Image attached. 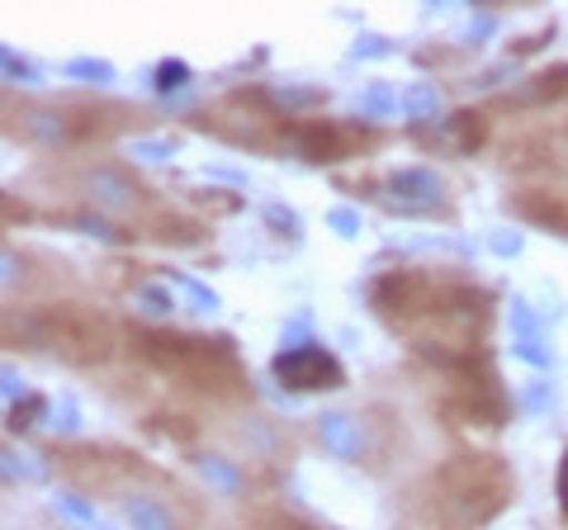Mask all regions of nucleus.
Returning <instances> with one entry per match:
<instances>
[{"label":"nucleus","mask_w":568,"mask_h":530,"mask_svg":"<svg viewBox=\"0 0 568 530\" xmlns=\"http://www.w3.org/2000/svg\"><path fill=\"white\" fill-rule=\"evenodd\" d=\"M29 342L58 356L62 365H104L119 350V327L104 313L85 308V304H48L24 323Z\"/></svg>","instance_id":"7ed1b4c3"},{"label":"nucleus","mask_w":568,"mask_h":530,"mask_svg":"<svg viewBox=\"0 0 568 530\" xmlns=\"http://www.w3.org/2000/svg\"><path fill=\"white\" fill-rule=\"evenodd\" d=\"M446 289L450 285H436L432 275L422 271H388L384 279H375V294H369V304L384 323L394 327H417L426 317H436L440 304H446Z\"/></svg>","instance_id":"20e7f679"},{"label":"nucleus","mask_w":568,"mask_h":530,"mask_svg":"<svg viewBox=\"0 0 568 530\" xmlns=\"http://www.w3.org/2000/svg\"><path fill=\"white\" fill-rule=\"evenodd\" d=\"M478 137H484V119H478V114H455V143L474 147Z\"/></svg>","instance_id":"f8f14e48"},{"label":"nucleus","mask_w":568,"mask_h":530,"mask_svg":"<svg viewBox=\"0 0 568 530\" xmlns=\"http://www.w3.org/2000/svg\"><path fill=\"white\" fill-rule=\"evenodd\" d=\"M290 143L304 152L308 162H342L355 143V133L336 129V123H323V119H308V123H294L290 129Z\"/></svg>","instance_id":"423d86ee"},{"label":"nucleus","mask_w":568,"mask_h":530,"mask_svg":"<svg viewBox=\"0 0 568 530\" xmlns=\"http://www.w3.org/2000/svg\"><path fill=\"white\" fill-rule=\"evenodd\" d=\"M133 350L152 369H162L190 394L204 398H237L246 394V375L227 342H204V337H181V332H133Z\"/></svg>","instance_id":"f03ea898"},{"label":"nucleus","mask_w":568,"mask_h":530,"mask_svg":"<svg viewBox=\"0 0 568 530\" xmlns=\"http://www.w3.org/2000/svg\"><path fill=\"white\" fill-rule=\"evenodd\" d=\"M559 507H564V517H568V455H564V465H559Z\"/></svg>","instance_id":"ddd939ff"},{"label":"nucleus","mask_w":568,"mask_h":530,"mask_svg":"<svg viewBox=\"0 0 568 530\" xmlns=\"http://www.w3.org/2000/svg\"><path fill=\"white\" fill-rule=\"evenodd\" d=\"M20 133L29 137V143L39 147H62L71 143V137L91 133L85 123H77V114H58V110H24L20 114Z\"/></svg>","instance_id":"0eeeda50"},{"label":"nucleus","mask_w":568,"mask_h":530,"mask_svg":"<svg viewBox=\"0 0 568 530\" xmlns=\"http://www.w3.org/2000/svg\"><path fill=\"white\" fill-rule=\"evenodd\" d=\"M129 517H133V526H138V530H175L162 507H156V502H142V498H138V502H129Z\"/></svg>","instance_id":"9d476101"},{"label":"nucleus","mask_w":568,"mask_h":530,"mask_svg":"<svg viewBox=\"0 0 568 530\" xmlns=\"http://www.w3.org/2000/svg\"><path fill=\"white\" fill-rule=\"evenodd\" d=\"M85 190H91V200H95L100 208H110V214H123V208H133L138 194H142L123 171H95V175H85Z\"/></svg>","instance_id":"6e6552de"},{"label":"nucleus","mask_w":568,"mask_h":530,"mask_svg":"<svg viewBox=\"0 0 568 530\" xmlns=\"http://www.w3.org/2000/svg\"><path fill=\"white\" fill-rule=\"evenodd\" d=\"M275 379L294 394H313V388H342V365H336L332 350L323 346H294L275 356Z\"/></svg>","instance_id":"39448f33"},{"label":"nucleus","mask_w":568,"mask_h":530,"mask_svg":"<svg viewBox=\"0 0 568 530\" xmlns=\"http://www.w3.org/2000/svg\"><path fill=\"white\" fill-rule=\"evenodd\" d=\"M426 511L440 530H478L517 498V479L503 455H450L426 479Z\"/></svg>","instance_id":"f257e3e1"},{"label":"nucleus","mask_w":568,"mask_h":530,"mask_svg":"<svg viewBox=\"0 0 568 530\" xmlns=\"http://www.w3.org/2000/svg\"><path fill=\"white\" fill-rule=\"evenodd\" d=\"M559 95H568V67L536 77V91H530V100H559Z\"/></svg>","instance_id":"9b49d317"},{"label":"nucleus","mask_w":568,"mask_h":530,"mask_svg":"<svg viewBox=\"0 0 568 530\" xmlns=\"http://www.w3.org/2000/svg\"><path fill=\"white\" fill-rule=\"evenodd\" d=\"M185 81V67H162V85L171 91V85H181Z\"/></svg>","instance_id":"4468645a"},{"label":"nucleus","mask_w":568,"mask_h":530,"mask_svg":"<svg viewBox=\"0 0 568 530\" xmlns=\"http://www.w3.org/2000/svg\"><path fill=\"white\" fill-rule=\"evenodd\" d=\"M323 440L336 455H346V459L361 455V431H355L351 417H323Z\"/></svg>","instance_id":"1a4fd4ad"}]
</instances>
